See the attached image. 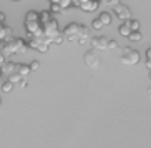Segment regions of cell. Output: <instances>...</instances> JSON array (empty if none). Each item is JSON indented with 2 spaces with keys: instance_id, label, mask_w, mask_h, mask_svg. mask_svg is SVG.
Segmentation results:
<instances>
[{
  "instance_id": "obj_27",
  "label": "cell",
  "mask_w": 151,
  "mask_h": 148,
  "mask_svg": "<svg viewBox=\"0 0 151 148\" xmlns=\"http://www.w3.org/2000/svg\"><path fill=\"white\" fill-rule=\"evenodd\" d=\"M2 82H4V80H2V75H0V85H2Z\"/></svg>"
},
{
  "instance_id": "obj_25",
  "label": "cell",
  "mask_w": 151,
  "mask_h": 148,
  "mask_svg": "<svg viewBox=\"0 0 151 148\" xmlns=\"http://www.w3.org/2000/svg\"><path fill=\"white\" fill-rule=\"evenodd\" d=\"M146 58H148V63H151V48L146 52Z\"/></svg>"
},
{
  "instance_id": "obj_19",
  "label": "cell",
  "mask_w": 151,
  "mask_h": 148,
  "mask_svg": "<svg viewBox=\"0 0 151 148\" xmlns=\"http://www.w3.org/2000/svg\"><path fill=\"white\" fill-rule=\"evenodd\" d=\"M58 5H60V9L65 12V9H70L71 5H73V2H70V0H62V2H58Z\"/></svg>"
},
{
  "instance_id": "obj_14",
  "label": "cell",
  "mask_w": 151,
  "mask_h": 148,
  "mask_svg": "<svg viewBox=\"0 0 151 148\" xmlns=\"http://www.w3.org/2000/svg\"><path fill=\"white\" fill-rule=\"evenodd\" d=\"M50 12H52V14H62L63 10L60 9L58 2H50Z\"/></svg>"
},
{
  "instance_id": "obj_7",
  "label": "cell",
  "mask_w": 151,
  "mask_h": 148,
  "mask_svg": "<svg viewBox=\"0 0 151 148\" xmlns=\"http://www.w3.org/2000/svg\"><path fill=\"white\" fill-rule=\"evenodd\" d=\"M28 48H33L37 52H40V53H45V52H48L50 45H47L45 42L38 40V38H30L28 40Z\"/></svg>"
},
{
  "instance_id": "obj_6",
  "label": "cell",
  "mask_w": 151,
  "mask_h": 148,
  "mask_svg": "<svg viewBox=\"0 0 151 148\" xmlns=\"http://www.w3.org/2000/svg\"><path fill=\"white\" fill-rule=\"evenodd\" d=\"M73 5L80 7L83 12H95L100 7V2H90V0H80V2H73Z\"/></svg>"
},
{
  "instance_id": "obj_29",
  "label": "cell",
  "mask_w": 151,
  "mask_h": 148,
  "mask_svg": "<svg viewBox=\"0 0 151 148\" xmlns=\"http://www.w3.org/2000/svg\"><path fill=\"white\" fill-rule=\"evenodd\" d=\"M2 27H4V25H2V23H0V28H2Z\"/></svg>"
},
{
  "instance_id": "obj_12",
  "label": "cell",
  "mask_w": 151,
  "mask_h": 148,
  "mask_svg": "<svg viewBox=\"0 0 151 148\" xmlns=\"http://www.w3.org/2000/svg\"><path fill=\"white\" fill-rule=\"evenodd\" d=\"M118 32H120V35H123V37H129V33H131V28H129L128 22L121 23L120 28H118Z\"/></svg>"
},
{
  "instance_id": "obj_16",
  "label": "cell",
  "mask_w": 151,
  "mask_h": 148,
  "mask_svg": "<svg viewBox=\"0 0 151 148\" xmlns=\"http://www.w3.org/2000/svg\"><path fill=\"white\" fill-rule=\"evenodd\" d=\"M128 38H129L131 42H139V40L143 38V35H141V32H131Z\"/></svg>"
},
{
  "instance_id": "obj_21",
  "label": "cell",
  "mask_w": 151,
  "mask_h": 148,
  "mask_svg": "<svg viewBox=\"0 0 151 148\" xmlns=\"http://www.w3.org/2000/svg\"><path fill=\"white\" fill-rule=\"evenodd\" d=\"M91 28H95V30H100V28H103V25H101V22H100L98 18H95L93 22H91Z\"/></svg>"
},
{
  "instance_id": "obj_22",
  "label": "cell",
  "mask_w": 151,
  "mask_h": 148,
  "mask_svg": "<svg viewBox=\"0 0 151 148\" xmlns=\"http://www.w3.org/2000/svg\"><path fill=\"white\" fill-rule=\"evenodd\" d=\"M115 48H118V43L115 40H110L108 42V50H115Z\"/></svg>"
},
{
  "instance_id": "obj_20",
  "label": "cell",
  "mask_w": 151,
  "mask_h": 148,
  "mask_svg": "<svg viewBox=\"0 0 151 148\" xmlns=\"http://www.w3.org/2000/svg\"><path fill=\"white\" fill-rule=\"evenodd\" d=\"M63 40H65V37H63V35H62V32H60V33H58V35L53 38V42H52V43H55V45H62V43H63Z\"/></svg>"
},
{
  "instance_id": "obj_9",
  "label": "cell",
  "mask_w": 151,
  "mask_h": 148,
  "mask_svg": "<svg viewBox=\"0 0 151 148\" xmlns=\"http://www.w3.org/2000/svg\"><path fill=\"white\" fill-rule=\"evenodd\" d=\"M91 47H93L95 50H108V38L106 37H103V35H100V37H93L91 38Z\"/></svg>"
},
{
  "instance_id": "obj_11",
  "label": "cell",
  "mask_w": 151,
  "mask_h": 148,
  "mask_svg": "<svg viewBox=\"0 0 151 148\" xmlns=\"http://www.w3.org/2000/svg\"><path fill=\"white\" fill-rule=\"evenodd\" d=\"M98 20H100V22H101V25L105 27V25H110V23H111L113 17H111L110 12H101V14H100V17H98Z\"/></svg>"
},
{
  "instance_id": "obj_23",
  "label": "cell",
  "mask_w": 151,
  "mask_h": 148,
  "mask_svg": "<svg viewBox=\"0 0 151 148\" xmlns=\"http://www.w3.org/2000/svg\"><path fill=\"white\" fill-rule=\"evenodd\" d=\"M20 87H22V88H27V87H28V82H27V80H22V82H20Z\"/></svg>"
},
{
  "instance_id": "obj_17",
  "label": "cell",
  "mask_w": 151,
  "mask_h": 148,
  "mask_svg": "<svg viewBox=\"0 0 151 148\" xmlns=\"http://www.w3.org/2000/svg\"><path fill=\"white\" fill-rule=\"evenodd\" d=\"M28 68H30V72H37V70H40V62H38V60H32L30 65H28Z\"/></svg>"
},
{
  "instance_id": "obj_26",
  "label": "cell",
  "mask_w": 151,
  "mask_h": 148,
  "mask_svg": "<svg viewBox=\"0 0 151 148\" xmlns=\"http://www.w3.org/2000/svg\"><path fill=\"white\" fill-rule=\"evenodd\" d=\"M4 22H5V14H2V12H0V23L4 25Z\"/></svg>"
},
{
  "instance_id": "obj_5",
  "label": "cell",
  "mask_w": 151,
  "mask_h": 148,
  "mask_svg": "<svg viewBox=\"0 0 151 148\" xmlns=\"http://www.w3.org/2000/svg\"><path fill=\"white\" fill-rule=\"evenodd\" d=\"M83 62H85V65H88V67L96 68L98 65H100V57H98V53L95 50H88V52L83 55Z\"/></svg>"
},
{
  "instance_id": "obj_18",
  "label": "cell",
  "mask_w": 151,
  "mask_h": 148,
  "mask_svg": "<svg viewBox=\"0 0 151 148\" xmlns=\"http://www.w3.org/2000/svg\"><path fill=\"white\" fill-rule=\"evenodd\" d=\"M128 25H129V28H131V32H139V22H138V20H129Z\"/></svg>"
},
{
  "instance_id": "obj_8",
  "label": "cell",
  "mask_w": 151,
  "mask_h": 148,
  "mask_svg": "<svg viewBox=\"0 0 151 148\" xmlns=\"http://www.w3.org/2000/svg\"><path fill=\"white\" fill-rule=\"evenodd\" d=\"M17 72V63L15 62H10V60H7V62L0 67V75L2 77H7L9 78L10 75H14V73Z\"/></svg>"
},
{
  "instance_id": "obj_4",
  "label": "cell",
  "mask_w": 151,
  "mask_h": 148,
  "mask_svg": "<svg viewBox=\"0 0 151 148\" xmlns=\"http://www.w3.org/2000/svg\"><path fill=\"white\" fill-rule=\"evenodd\" d=\"M113 10H115L116 17L120 18L123 23L131 20V10H129L124 4H121V2H115V4H113Z\"/></svg>"
},
{
  "instance_id": "obj_15",
  "label": "cell",
  "mask_w": 151,
  "mask_h": 148,
  "mask_svg": "<svg viewBox=\"0 0 151 148\" xmlns=\"http://www.w3.org/2000/svg\"><path fill=\"white\" fill-rule=\"evenodd\" d=\"M7 80L10 82V83H12V85H20V82H22V78H20V77L17 75V73H14V75H10L9 78H7Z\"/></svg>"
},
{
  "instance_id": "obj_1",
  "label": "cell",
  "mask_w": 151,
  "mask_h": 148,
  "mask_svg": "<svg viewBox=\"0 0 151 148\" xmlns=\"http://www.w3.org/2000/svg\"><path fill=\"white\" fill-rule=\"evenodd\" d=\"M62 35L65 37V40L68 42H78L80 45L86 43L90 37V30L85 25H80V23H68L67 27L62 30Z\"/></svg>"
},
{
  "instance_id": "obj_10",
  "label": "cell",
  "mask_w": 151,
  "mask_h": 148,
  "mask_svg": "<svg viewBox=\"0 0 151 148\" xmlns=\"http://www.w3.org/2000/svg\"><path fill=\"white\" fill-rule=\"evenodd\" d=\"M15 73H17L22 80H27L28 75H30L32 72H30V68H28L27 63H17V72H15Z\"/></svg>"
},
{
  "instance_id": "obj_13",
  "label": "cell",
  "mask_w": 151,
  "mask_h": 148,
  "mask_svg": "<svg viewBox=\"0 0 151 148\" xmlns=\"http://www.w3.org/2000/svg\"><path fill=\"white\" fill-rule=\"evenodd\" d=\"M0 90H2V92H5V93H9V92H12V90H14V85H12L9 80H4V82H2V85H0Z\"/></svg>"
},
{
  "instance_id": "obj_3",
  "label": "cell",
  "mask_w": 151,
  "mask_h": 148,
  "mask_svg": "<svg viewBox=\"0 0 151 148\" xmlns=\"http://www.w3.org/2000/svg\"><path fill=\"white\" fill-rule=\"evenodd\" d=\"M121 62L126 63V65H136L139 62V53H138L136 50L129 48V47H124L121 48Z\"/></svg>"
},
{
  "instance_id": "obj_30",
  "label": "cell",
  "mask_w": 151,
  "mask_h": 148,
  "mask_svg": "<svg viewBox=\"0 0 151 148\" xmlns=\"http://www.w3.org/2000/svg\"><path fill=\"white\" fill-rule=\"evenodd\" d=\"M150 77H151V72H150Z\"/></svg>"
},
{
  "instance_id": "obj_28",
  "label": "cell",
  "mask_w": 151,
  "mask_h": 148,
  "mask_svg": "<svg viewBox=\"0 0 151 148\" xmlns=\"http://www.w3.org/2000/svg\"><path fill=\"white\" fill-rule=\"evenodd\" d=\"M0 107H2V100H0Z\"/></svg>"
},
{
  "instance_id": "obj_2",
  "label": "cell",
  "mask_w": 151,
  "mask_h": 148,
  "mask_svg": "<svg viewBox=\"0 0 151 148\" xmlns=\"http://www.w3.org/2000/svg\"><path fill=\"white\" fill-rule=\"evenodd\" d=\"M27 50H28V43L23 40V38H17V37H14L10 42H4V43H0V53L4 55L7 60H9L12 55L25 53Z\"/></svg>"
},
{
  "instance_id": "obj_24",
  "label": "cell",
  "mask_w": 151,
  "mask_h": 148,
  "mask_svg": "<svg viewBox=\"0 0 151 148\" xmlns=\"http://www.w3.org/2000/svg\"><path fill=\"white\" fill-rule=\"evenodd\" d=\"M5 62H7V58H5V57H4L2 53H0V67H2V65H4Z\"/></svg>"
}]
</instances>
